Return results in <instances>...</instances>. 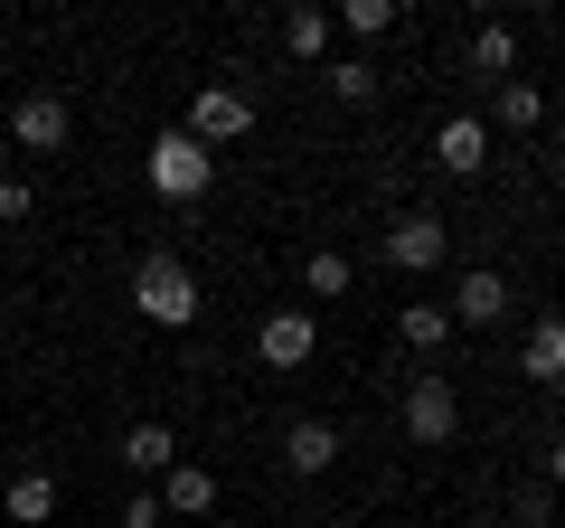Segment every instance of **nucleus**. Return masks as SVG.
<instances>
[{
  "mask_svg": "<svg viewBox=\"0 0 565 528\" xmlns=\"http://www.w3.org/2000/svg\"><path fill=\"white\" fill-rule=\"evenodd\" d=\"M0 509H10L20 528H47L57 519V472H20V482L0 490Z\"/></svg>",
  "mask_w": 565,
  "mask_h": 528,
  "instance_id": "nucleus-15",
  "label": "nucleus"
},
{
  "mask_svg": "<svg viewBox=\"0 0 565 528\" xmlns=\"http://www.w3.org/2000/svg\"><path fill=\"white\" fill-rule=\"evenodd\" d=\"M377 255H386V274H434V264L452 255V226L434 218V208H405V218L386 226V245H377Z\"/></svg>",
  "mask_w": 565,
  "mask_h": 528,
  "instance_id": "nucleus-5",
  "label": "nucleus"
},
{
  "mask_svg": "<svg viewBox=\"0 0 565 528\" xmlns=\"http://www.w3.org/2000/svg\"><path fill=\"white\" fill-rule=\"evenodd\" d=\"M546 519H556V500H546V482H527L519 490V528H546Z\"/></svg>",
  "mask_w": 565,
  "mask_h": 528,
  "instance_id": "nucleus-23",
  "label": "nucleus"
},
{
  "mask_svg": "<svg viewBox=\"0 0 565 528\" xmlns=\"http://www.w3.org/2000/svg\"><path fill=\"white\" fill-rule=\"evenodd\" d=\"M349 284H359V264H349L340 245H311V264H302V293H311V303H340Z\"/></svg>",
  "mask_w": 565,
  "mask_h": 528,
  "instance_id": "nucleus-19",
  "label": "nucleus"
},
{
  "mask_svg": "<svg viewBox=\"0 0 565 528\" xmlns=\"http://www.w3.org/2000/svg\"><path fill=\"white\" fill-rule=\"evenodd\" d=\"M396 340L415 349V359H434V349L452 340V311L444 303H396Z\"/></svg>",
  "mask_w": 565,
  "mask_h": 528,
  "instance_id": "nucleus-17",
  "label": "nucleus"
},
{
  "mask_svg": "<svg viewBox=\"0 0 565 528\" xmlns=\"http://www.w3.org/2000/svg\"><path fill=\"white\" fill-rule=\"evenodd\" d=\"M396 425H405V444L444 453L452 434H462V397H452V378H415V387H405V406H396Z\"/></svg>",
  "mask_w": 565,
  "mask_h": 528,
  "instance_id": "nucleus-3",
  "label": "nucleus"
},
{
  "mask_svg": "<svg viewBox=\"0 0 565 528\" xmlns=\"http://www.w3.org/2000/svg\"><path fill=\"white\" fill-rule=\"evenodd\" d=\"M132 311L151 330H189V321H199V274H189L170 245H151V255L132 264Z\"/></svg>",
  "mask_w": 565,
  "mask_h": 528,
  "instance_id": "nucleus-1",
  "label": "nucleus"
},
{
  "mask_svg": "<svg viewBox=\"0 0 565 528\" xmlns=\"http://www.w3.org/2000/svg\"><path fill=\"white\" fill-rule=\"evenodd\" d=\"M434 170H452V180H481V170H490V123H481V114H452L444 133H434Z\"/></svg>",
  "mask_w": 565,
  "mask_h": 528,
  "instance_id": "nucleus-9",
  "label": "nucleus"
},
{
  "mask_svg": "<svg viewBox=\"0 0 565 528\" xmlns=\"http://www.w3.org/2000/svg\"><path fill=\"white\" fill-rule=\"evenodd\" d=\"M490 123H500V133H537V123H546V95H537L527 76L490 85Z\"/></svg>",
  "mask_w": 565,
  "mask_h": 528,
  "instance_id": "nucleus-16",
  "label": "nucleus"
},
{
  "mask_svg": "<svg viewBox=\"0 0 565 528\" xmlns=\"http://www.w3.org/2000/svg\"><path fill=\"white\" fill-rule=\"evenodd\" d=\"M151 490H161V519H207V509H217V472L207 463H170Z\"/></svg>",
  "mask_w": 565,
  "mask_h": 528,
  "instance_id": "nucleus-12",
  "label": "nucleus"
},
{
  "mask_svg": "<svg viewBox=\"0 0 565 528\" xmlns=\"http://www.w3.org/2000/svg\"><path fill=\"white\" fill-rule=\"evenodd\" d=\"M330 20H340L349 39H386V29H396V0H349V10H330Z\"/></svg>",
  "mask_w": 565,
  "mask_h": 528,
  "instance_id": "nucleus-21",
  "label": "nucleus"
},
{
  "mask_svg": "<svg viewBox=\"0 0 565 528\" xmlns=\"http://www.w3.org/2000/svg\"><path fill=\"white\" fill-rule=\"evenodd\" d=\"M330 39H340L330 10H282V57H321L330 66Z\"/></svg>",
  "mask_w": 565,
  "mask_h": 528,
  "instance_id": "nucleus-18",
  "label": "nucleus"
},
{
  "mask_svg": "<svg viewBox=\"0 0 565 528\" xmlns=\"http://www.w3.org/2000/svg\"><path fill=\"white\" fill-rule=\"evenodd\" d=\"M122 528H161V490H132L122 500Z\"/></svg>",
  "mask_w": 565,
  "mask_h": 528,
  "instance_id": "nucleus-24",
  "label": "nucleus"
},
{
  "mask_svg": "<svg viewBox=\"0 0 565 528\" xmlns=\"http://www.w3.org/2000/svg\"><path fill=\"white\" fill-rule=\"evenodd\" d=\"M481 528H490V519H481Z\"/></svg>",
  "mask_w": 565,
  "mask_h": 528,
  "instance_id": "nucleus-26",
  "label": "nucleus"
},
{
  "mask_svg": "<svg viewBox=\"0 0 565 528\" xmlns=\"http://www.w3.org/2000/svg\"><path fill=\"white\" fill-rule=\"evenodd\" d=\"M330 463H340V425H330V415H302V425H282V472L321 482Z\"/></svg>",
  "mask_w": 565,
  "mask_h": 528,
  "instance_id": "nucleus-11",
  "label": "nucleus"
},
{
  "mask_svg": "<svg viewBox=\"0 0 565 528\" xmlns=\"http://www.w3.org/2000/svg\"><path fill=\"white\" fill-rule=\"evenodd\" d=\"M66 133H76L66 95H20V104H10V142H20V151H66Z\"/></svg>",
  "mask_w": 565,
  "mask_h": 528,
  "instance_id": "nucleus-8",
  "label": "nucleus"
},
{
  "mask_svg": "<svg viewBox=\"0 0 565 528\" xmlns=\"http://www.w3.org/2000/svg\"><path fill=\"white\" fill-rule=\"evenodd\" d=\"M546 490H565V434L546 444Z\"/></svg>",
  "mask_w": 565,
  "mask_h": 528,
  "instance_id": "nucleus-25",
  "label": "nucleus"
},
{
  "mask_svg": "<svg viewBox=\"0 0 565 528\" xmlns=\"http://www.w3.org/2000/svg\"><path fill=\"white\" fill-rule=\"evenodd\" d=\"M29 208H39V189L20 170H0V226H29Z\"/></svg>",
  "mask_w": 565,
  "mask_h": 528,
  "instance_id": "nucleus-22",
  "label": "nucleus"
},
{
  "mask_svg": "<svg viewBox=\"0 0 565 528\" xmlns=\"http://www.w3.org/2000/svg\"><path fill=\"white\" fill-rule=\"evenodd\" d=\"M321 76H330V95H340V104H377V85H386L377 66H367V57H330Z\"/></svg>",
  "mask_w": 565,
  "mask_h": 528,
  "instance_id": "nucleus-20",
  "label": "nucleus"
},
{
  "mask_svg": "<svg viewBox=\"0 0 565 528\" xmlns=\"http://www.w3.org/2000/svg\"><path fill=\"white\" fill-rule=\"evenodd\" d=\"M114 453H122V472H132V482H161V472L180 463V434H170L161 415H141V425H122Z\"/></svg>",
  "mask_w": 565,
  "mask_h": 528,
  "instance_id": "nucleus-10",
  "label": "nucleus"
},
{
  "mask_svg": "<svg viewBox=\"0 0 565 528\" xmlns=\"http://www.w3.org/2000/svg\"><path fill=\"white\" fill-rule=\"evenodd\" d=\"M452 330H490V321H509V274L500 264H471L462 284H452Z\"/></svg>",
  "mask_w": 565,
  "mask_h": 528,
  "instance_id": "nucleus-7",
  "label": "nucleus"
},
{
  "mask_svg": "<svg viewBox=\"0 0 565 528\" xmlns=\"http://www.w3.org/2000/svg\"><path fill=\"white\" fill-rule=\"evenodd\" d=\"M255 349H264V368H311V349H321V311H302V303L264 311Z\"/></svg>",
  "mask_w": 565,
  "mask_h": 528,
  "instance_id": "nucleus-6",
  "label": "nucleus"
},
{
  "mask_svg": "<svg viewBox=\"0 0 565 528\" xmlns=\"http://www.w3.org/2000/svg\"><path fill=\"white\" fill-rule=\"evenodd\" d=\"M519 378L565 387V311H537V321H527V340H519Z\"/></svg>",
  "mask_w": 565,
  "mask_h": 528,
  "instance_id": "nucleus-13",
  "label": "nucleus"
},
{
  "mask_svg": "<svg viewBox=\"0 0 565 528\" xmlns=\"http://www.w3.org/2000/svg\"><path fill=\"white\" fill-rule=\"evenodd\" d=\"M141 180H151V199L199 208L207 189H217V151H207V142H189V133H161V142H151V161H141Z\"/></svg>",
  "mask_w": 565,
  "mask_h": 528,
  "instance_id": "nucleus-2",
  "label": "nucleus"
},
{
  "mask_svg": "<svg viewBox=\"0 0 565 528\" xmlns=\"http://www.w3.org/2000/svg\"><path fill=\"white\" fill-rule=\"evenodd\" d=\"M462 57H471V76L509 85V76H519V29H509V20H481V29L462 39Z\"/></svg>",
  "mask_w": 565,
  "mask_h": 528,
  "instance_id": "nucleus-14",
  "label": "nucleus"
},
{
  "mask_svg": "<svg viewBox=\"0 0 565 528\" xmlns=\"http://www.w3.org/2000/svg\"><path fill=\"white\" fill-rule=\"evenodd\" d=\"M180 133H189V142H207V151L245 142V133H255V95H245V85H199V104H189Z\"/></svg>",
  "mask_w": 565,
  "mask_h": 528,
  "instance_id": "nucleus-4",
  "label": "nucleus"
}]
</instances>
